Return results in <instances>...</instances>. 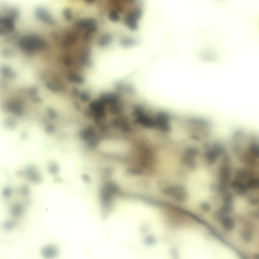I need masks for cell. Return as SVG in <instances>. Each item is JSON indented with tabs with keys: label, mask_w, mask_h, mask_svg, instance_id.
<instances>
[{
	"label": "cell",
	"mask_w": 259,
	"mask_h": 259,
	"mask_svg": "<svg viewBox=\"0 0 259 259\" xmlns=\"http://www.w3.org/2000/svg\"><path fill=\"white\" fill-rule=\"evenodd\" d=\"M19 46L23 52L28 55L46 49L47 47L46 40L37 35L31 34L21 37L18 41Z\"/></svg>",
	"instance_id": "cell-1"
},
{
	"label": "cell",
	"mask_w": 259,
	"mask_h": 259,
	"mask_svg": "<svg viewBox=\"0 0 259 259\" xmlns=\"http://www.w3.org/2000/svg\"><path fill=\"white\" fill-rule=\"evenodd\" d=\"M35 15L39 20L48 26L53 27L56 23L57 19L45 8L39 7L35 11Z\"/></svg>",
	"instance_id": "cell-2"
},
{
	"label": "cell",
	"mask_w": 259,
	"mask_h": 259,
	"mask_svg": "<svg viewBox=\"0 0 259 259\" xmlns=\"http://www.w3.org/2000/svg\"><path fill=\"white\" fill-rule=\"evenodd\" d=\"M15 20L7 16L0 18V35L5 36L12 32L14 30Z\"/></svg>",
	"instance_id": "cell-3"
},
{
	"label": "cell",
	"mask_w": 259,
	"mask_h": 259,
	"mask_svg": "<svg viewBox=\"0 0 259 259\" xmlns=\"http://www.w3.org/2000/svg\"><path fill=\"white\" fill-rule=\"evenodd\" d=\"M231 186L238 195H243L246 192V186L241 182L237 181L233 182L231 183Z\"/></svg>",
	"instance_id": "cell-4"
},
{
	"label": "cell",
	"mask_w": 259,
	"mask_h": 259,
	"mask_svg": "<svg viewBox=\"0 0 259 259\" xmlns=\"http://www.w3.org/2000/svg\"><path fill=\"white\" fill-rule=\"evenodd\" d=\"M223 227L228 230H231L235 227V223L233 219L231 217L226 216L221 222Z\"/></svg>",
	"instance_id": "cell-5"
},
{
	"label": "cell",
	"mask_w": 259,
	"mask_h": 259,
	"mask_svg": "<svg viewBox=\"0 0 259 259\" xmlns=\"http://www.w3.org/2000/svg\"><path fill=\"white\" fill-rule=\"evenodd\" d=\"M221 182L226 184L230 179V170L228 167L225 166L223 167L221 171Z\"/></svg>",
	"instance_id": "cell-6"
},
{
	"label": "cell",
	"mask_w": 259,
	"mask_h": 259,
	"mask_svg": "<svg viewBox=\"0 0 259 259\" xmlns=\"http://www.w3.org/2000/svg\"><path fill=\"white\" fill-rule=\"evenodd\" d=\"M251 174L249 171L245 170H240L238 171L236 175V177L239 179H244L250 178Z\"/></svg>",
	"instance_id": "cell-7"
},
{
	"label": "cell",
	"mask_w": 259,
	"mask_h": 259,
	"mask_svg": "<svg viewBox=\"0 0 259 259\" xmlns=\"http://www.w3.org/2000/svg\"><path fill=\"white\" fill-rule=\"evenodd\" d=\"M241 234L243 239L246 241H250L252 239V234L248 231H243L242 232Z\"/></svg>",
	"instance_id": "cell-8"
},
{
	"label": "cell",
	"mask_w": 259,
	"mask_h": 259,
	"mask_svg": "<svg viewBox=\"0 0 259 259\" xmlns=\"http://www.w3.org/2000/svg\"><path fill=\"white\" fill-rule=\"evenodd\" d=\"M233 195L230 193L225 194L223 199V201L225 204H231L232 202Z\"/></svg>",
	"instance_id": "cell-9"
},
{
	"label": "cell",
	"mask_w": 259,
	"mask_h": 259,
	"mask_svg": "<svg viewBox=\"0 0 259 259\" xmlns=\"http://www.w3.org/2000/svg\"><path fill=\"white\" fill-rule=\"evenodd\" d=\"M213 215L214 217L219 221L221 222L223 219L226 216V214L219 210L215 211Z\"/></svg>",
	"instance_id": "cell-10"
},
{
	"label": "cell",
	"mask_w": 259,
	"mask_h": 259,
	"mask_svg": "<svg viewBox=\"0 0 259 259\" xmlns=\"http://www.w3.org/2000/svg\"><path fill=\"white\" fill-rule=\"evenodd\" d=\"M233 207L231 204H225L221 207L219 210L225 214L231 212L233 210Z\"/></svg>",
	"instance_id": "cell-11"
},
{
	"label": "cell",
	"mask_w": 259,
	"mask_h": 259,
	"mask_svg": "<svg viewBox=\"0 0 259 259\" xmlns=\"http://www.w3.org/2000/svg\"><path fill=\"white\" fill-rule=\"evenodd\" d=\"M258 180L257 179H251L247 183V186L251 189L258 187Z\"/></svg>",
	"instance_id": "cell-12"
},
{
	"label": "cell",
	"mask_w": 259,
	"mask_h": 259,
	"mask_svg": "<svg viewBox=\"0 0 259 259\" xmlns=\"http://www.w3.org/2000/svg\"><path fill=\"white\" fill-rule=\"evenodd\" d=\"M201 207L203 210L205 211H208L210 209V204L207 202L203 203L201 205Z\"/></svg>",
	"instance_id": "cell-13"
},
{
	"label": "cell",
	"mask_w": 259,
	"mask_h": 259,
	"mask_svg": "<svg viewBox=\"0 0 259 259\" xmlns=\"http://www.w3.org/2000/svg\"><path fill=\"white\" fill-rule=\"evenodd\" d=\"M250 203L252 205H255L257 204L258 202V200L257 199H251L250 200Z\"/></svg>",
	"instance_id": "cell-14"
},
{
	"label": "cell",
	"mask_w": 259,
	"mask_h": 259,
	"mask_svg": "<svg viewBox=\"0 0 259 259\" xmlns=\"http://www.w3.org/2000/svg\"><path fill=\"white\" fill-rule=\"evenodd\" d=\"M255 259H259V255L258 253L255 254L254 257Z\"/></svg>",
	"instance_id": "cell-15"
},
{
	"label": "cell",
	"mask_w": 259,
	"mask_h": 259,
	"mask_svg": "<svg viewBox=\"0 0 259 259\" xmlns=\"http://www.w3.org/2000/svg\"><path fill=\"white\" fill-rule=\"evenodd\" d=\"M110 12H110V13H111V11H110ZM111 17H112V16H111Z\"/></svg>",
	"instance_id": "cell-16"
},
{
	"label": "cell",
	"mask_w": 259,
	"mask_h": 259,
	"mask_svg": "<svg viewBox=\"0 0 259 259\" xmlns=\"http://www.w3.org/2000/svg\"><path fill=\"white\" fill-rule=\"evenodd\" d=\"M142 17H141V18H142ZM140 20H141V19H140Z\"/></svg>",
	"instance_id": "cell-17"
}]
</instances>
